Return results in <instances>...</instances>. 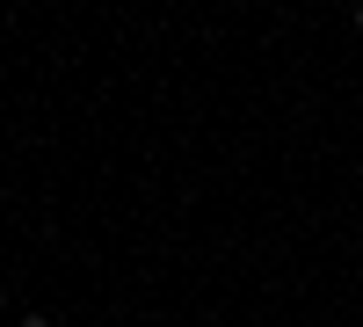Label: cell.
Wrapping results in <instances>:
<instances>
[{
	"mask_svg": "<svg viewBox=\"0 0 363 327\" xmlns=\"http://www.w3.org/2000/svg\"><path fill=\"white\" fill-rule=\"evenodd\" d=\"M22 327H51V320H44V313H22Z\"/></svg>",
	"mask_w": 363,
	"mask_h": 327,
	"instance_id": "obj_1",
	"label": "cell"
},
{
	"mask_svg": "<svg viewBox=\"0 0 363 327\" xmlns=\"http://www.w3.org/2000/svg\"><path fill=\"white\" fill-rule=\"evenodd\" d=\"M356 29H363V8H356Z\"/></svg>",
	"mask_w": 363,
	"mask_h": 327,
	"instance_id": "obj_2",
	"label": "cell"
}]
</instances>
